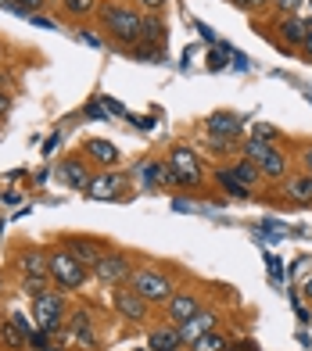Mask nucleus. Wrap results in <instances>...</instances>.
I'll return each instance as SVG.
<instances>
[{
  "label": "nucleus",
  "instance_id": "obj_1",
  "mask_svg": "<svg viewBox=\"0 0 312 351\" xmlns=\"http://www.w3.org/2000/svg\"><path fill=\"white\" fill-rule=\"evenodd\" d=\"M97 25L108 36V43L119 51H130L140 43V29H144V11L133 0H104L97 11Z\"/></svg>",
  "mask_w": 312,
  "mask_h": 351
},
{
  "label": "nucleus",
  "instance_id": "obj_2",
  "mask_svg": "<svg viewBox=\"0 0 312 351\" xmlns=\"http://www.w3.org/2000/svg\"><path fill=\"white\" fill-rule=\"evenodd\" d=\"M241 154L248 158V162L259 165V172H262V180H266V183H276V186H280V183L291 176V154H287L284 147H276V143L248 136V143L241 147Z\"/></svg>",
  "mask_w": 312,
  "mask_h": 351
},
{
  "label": "nucleus",
  "instance_id": "obj_3",
  "mask_svg": "<svg viewBox=\"0 0 312 351\" xmlns=\"http://www.w3.org/2000/svg\"><path fill=\"white\" fill-rule=\"evenodd\" d=\"M130 287L147 301L151 308H165L169 298L180 291L173 273H165V269H158V265H136V273L130 276Z\"/></svg>",
  "mask_w": 312,
  "mask_h": 351
},
{
  "label": "nucleus",
  "instance_id": "obj_4",
  "mask_svg": "<svg viewBox=\"0 0 312 351\" xmlns=\"http://www.w3.org/2000/svg\"><path fill=\"white\" fill-rule=\"evenodd\" d=\"M47 265H51L54 287H58V291H65V294H69V291H83L86 280H90V269H86L83 262H75L61 244H54L51 251H47Z\"/></svg>",
  "mask_w": 312,
  "mask_h": 351
},
{
  "label": "nucleus",
  "instance_id": "obj_5",
  "mask_svg": "<svg viewBox=\"0 0 312 351\" xmlns=\"http://www.w3.org/2000/svg\"><path fill=\"white\" fill-rule=\"evenodd\" d=\"M133 273H136V258L122 247H108L90 269V276L104 287H126Z\"/></svg>",
  "mask_w": 312,
  "mask_h": 351
},
{
  "label": "nucleus",
  "instance_id": "obj_6",
  "mask_svg": "<svg viewBox=\"0 0 312 351\" xmlns=\"http://www.w3.org/2000/svg\"><path fill=\"white\" fill-rule=\"evenodd\" d=\"M69 312H72V308H69V298H65V291H58V287L33 301V319H36V326L47 330L51 337H61V333H65Z\"/></svg>",
  "mask_w": 312,
  "mask_h": 351
},
{
  "label": "nucleus",
  "instance_id": "obj_7",
  "mask_svg": "<svg viewBox=\"0 0 312 351\" xmlns=\"http://www.w3.org/2000/svg\"><path fill=\"white\" fill-rule=\"evenodd\" d=\"M112 312L122 319V323H130V326H147V319H151L154 308L126 283V287H112Z\"/></svg>",
  "mask_w": 312,
  "mask_h": 351
},
{
  "label": "nucleus",
  "instance_id": "obj_8",
  "mask_svg": "<svg viewBox=\"0 0 312 351\" xmlns=\"http://www.w3.org/2000/svg\"><path fill=\"white\" fill-rule=\"evenodd\" d=\"M165 162H169V169H173V172L187 176V180H191L197 190L205 186V158H201L197 147H191V143H173Z\"/></svg>",
  "mask_w": 312,
  "mask_h": 351
},
{
  "label": "nucleus",
  "instance_id": "obj_9",
  "mask_svg": "<svg viewBox=\"0 0 312 351\" xmlns=\"http://www.w3.org/2000/svg\"><path fill=\"white\" fill-rule=\"evenodd\" d=\"M126 190H130V176L126 172L101 169V172H93V180L86 186V197H93V201H122Z\"/></svg>",
  "mask_w": 312,
  "mask_h": 351
},
{
  "label": "nucleus",
  "instance_id": "obj_10",
  "mask_svg": "<svg viewBox=\"0 0 312 351\" xmlns=\"http://www.w3.org/2000/svg\"><path fill=\"white\" fill-rule=\"evenodd\" d=\"M273 29L280 33V36H276V47H280V51L298 54L302 43H305V36H309V19H302V14H276Z\"/></svg>",
  "mask_w": 312,
  "mask_h": 351
},
{
  "label": "nucleus",
  "instance_id": "obj_11",
  "mask_svg": "<svg viewBox=\"0 0 312 351\" xmlns=\"http://www.w3.org/2000/svg\"><path fill=\"white\" fill-rule=\"evenodd\" d=\"M65 341L69 344H80L86 351H97L101 337H97V326H93V315L86 308H72L69 312V323H65Z\"/></svg>",
  "mask_w": 312,
  "mask_h": 351
},
{
  "label": "nucleus",
  "instance_id": "obj_12",
  "mask_svg": "<svg viewBox=\"0 0 312 351\" xmlns=\"http://www.w3.org/2000/svg\"><path fill=\"white\" fill-rule=\"evenodd\" d=\"M54 176H58V180L65 183L69 190H83V194H86V186H90V180H93V165L86 162L83 154H65V158L58 162Z\"/></svg>",
  "mask_w": 312,
  "mask_h": 351
},
{
  "label": "nucleus",
  "instance_id": "obj_13",
  "mask_svg": "<svg viewBox=\"0 0 312 351\" xmlns=\"http://www.w3.org/2000/svg\"><path fill=\"white\" fill-rule=\"evenodd\" d=\"M201 308H205V301H201L197 291H191V287H180V291L169 298V305H165V323H173V326H183L191 315H197Z\"/></svg>",
  "mask_w": 312,
  "mask_h": 351
},
{
  "label": "nucleus",
  "instance_id": "obj_14",
  "mask_svg": "<svg viewBox=\"0 0 312 351\" xmlns=\"http://www.w3.org/2000/svg\"><path fill=\"white\" fill-rule=\"evenodd\" d=\"M58 244L65 247L75 262H83L86 269H93V262H97L101 254L108 251L104 241H93V237H80V233H61V237H58Z\"/></svg>",
  "mask_w": 312,
  "mask_h": 351
},
{
  "label": "nucleus",
  "instance_id": "obj_15",
  "mask_svg": "<svg viewBox=\"0 0 312 351\" xmlns=\"http://www.w3.org/2000/svg\"><path fill=\"white\" fill-rule=\"evenodd\" d=\"M86 162L93 165V169H119V162H122V151L115 147L112 140H104V136H90V140H83V151H80Z\"/></svg>",
  "mask_w": 312,
  "mask_h": 351
},
{
  "label": "nucleus",
  "instance_id": "obj_16",
  "mask_svg": "<svg viewBox=\"0 0 312 351\" xmlns=\"http://www.w3.org/2000/svg\"><path fill=\"white\" fill-rule=\"evenodd\" d=\"M165 172H169L165 158H144V162H136V169L130 176L144 194H154V190H165Z\"/></svg>",
  "mask_w": 312,
  "mask_h": 351
},
{
  "label": "nucleus",
  "instance_id": "obj_17",
  "mask_svg": "<svg viewBox=\"0 0 312 351\" xmlns=\"http://www.w3.org/2000/svg\"><path fill=\"white\" fill-rule=\"evenodd\" d=\"M280 197H284L287 204H298V208H309L312 204V172L298 169L291 172L284 183H280Z\"/></svg>",
  "mask_w": 312,
  "mask_h": 351
},
{
  "label": "nucleus",
  "instance_id": "obj_18",
  "mask_svg": "<svg viewBox=\"0 0 312 351\" xmlns=\"http://www.w3.org/2000/svg\"><path fill=\"white\" fill-rule=\"evenodd\" d=\"M47 251H51V247H40V244L19 247V251H14V265H19V273H22V276H51Z\"/></svg>",
  "mask_w": 312,
  "mask_h": 351
},
{
  "label": "nucleus",
  "instance_id": "obj_19",
  "mask_svg": "<svg viewBox=\"0 0 312 351\" xmlns=\"http://www.w3.org/2000/svg\"><path fill=\"white\" fill-rule=\"evenodd\" d=\"M205 133L237 143V140L244 136V119H241V115H233V111H212V115L205 119Z\"/></svg>",
  "mask_w": 312,
  "mask_h": 351
},
{
  "label": "nucleus",
  "instance_id": "obj_20",
  "mask_svg": "<svg viewBox=\"0 0 312 351\" xmlns=\"http://www.w3.org/2000/svg\"><path fill=\"white\" fill-rule=\"evenodd\" d=\"M212 330H219V312L215 308H201L197 315H191L187 323L180 326V333H183V344L191 348L197 337H205V333H212Z\"/></svg>",
  "mask_w": 312,
  "mask_h": 351
},
{
  "label": "nucleus",
  "instance_id": "obj_21",
  "mask_svg": "<svg viewBox=\"0 0 312 351\" xmlns=\"http://www.w3.org/2000/svg\"><path fill=\"white\" fill-rule=\"evenodd\" d=\"M226 169L233 172V180H237L244 190H252V194H259V190H262V183H266V180H262V172H259V165H255V162H248L244 154L230 158V162H226Z\"/></svg>",
  "mask_w": 312,
  "mask_h": 351
},
{
  "label": "nucleus",
  "instance_id": "obj_22",
  "mask_svg": "<svg viewBox=\"0 0 312 351\" xmlns=\"http://www.w3.org/2000/svg\"><path fill=\"white\" fill-rule=\"evenodd\" d=\"M147 348H151V351H187L183 333H180V326H173V323L154 326V330L147 333Z\"/></svg>",
  "mask_w": 312,
  "mask_h": 351
},
{
  "label": "nucleus",
  "instance_id": "obj_23",
  "mask_svg": "<svg viewBox=\"0 0 312 351\" xmlns=\"http://www.w3.org/2000/svg\"><path fill=\"white\" fill-rule=\"evenodd\" d=\"M101 4H104V0H61L58 14L65 22H90V19H97Z\"/></svg>",
  "mask_w": 312,
  "mask_h": 351
},
{
  "label": "nucleus",
  "instance_id": "obj_24",
  "mask_svg": "<svg viewBox=\"0 0 312 351\" xmlns=\"http://www.w3.org/2000/svg\"><path fill=\"white\" fill-rule=\"evenodd\" d=\"M140 43H151V47H165L169 43V22H165V14H144Z\"/></svg>",
  "mask_w": 312,
  "mask_h": 351
},
{
  "label": "nucleus",
  "instance_id": "obj_25",
  "mask_svg": "<svg viewBox=\"0 0 312 351\" xmlns=\"http://www.w3.org/2000/svg\"><path fill=\"white\" fill-rule=\"evenodd\" d=\"M0 351H29V337L11 323V319L0 323Z\"/></svg>",
  "mask_w": 312,
  "mask_h": 351
},
{
  "label": "nucleus",
  "instance_id": "obj_26",
  "mask_svg": "<svg viewBox=\"0 0 312 351\" xmlns=\"http://www.w3.org/2000/svg\"><path fill=\"white\" fill-rule=\"evenodd\" d=\"M212 176H215V186H219V190H223L226 197H241V201H248V197H255L252 190H244V186H241L237 180H233V172H230L226 165H219V169H215Z\"/></svg>",
  "mask_w": 312,
  "mask_h": 351
},
{
  "label": "nucleus",
  "instance_id": "obj_27",
  "mask_svg": "<svg viewBox=\"0 0 312 351\" xmlns=\"http://www.w3.org/2000/svg\"><path fill=\"white\" fill-rule=\"evenodd\" d=\"M230 344H233V341L226 337L223 330H212V333H205V337H197L187 351H230Z\"/></svg>",
  "mask_w": 312,
  "mask_h": 351
},
{
  "label": "nucleus",
  "instance_id": "obj_28",
  "mask_svg": "<svg viewBox=\"0 0 312 351\" xmlns=\"http://www.w3.org/2000/svg\"><path fill=\"white\" fill-rule=\"evenodd\" d=\"M205 154H212V158H237L241 151H237V143H233V140L205 133Z\"/></svg>",
  "mask_w": 312,
  "mask_h": 351
},
{
  "label": "nucleus",
  "instance_id": "obj_29",
  "mask_svg": "<svg viewBox=\"0 0 312 351\" xmlns=\"http://www.w3.org/2000/svg\"><path fill=\"white\" fill-rule=\"evenodd\" d=\"M252 140H266V143H284V130H276L273 122H255L252 125Z\"/></svg>",
  "mask_w": 312,
  "mask_h": 351
},
{
  "label": "nucleus",
  "instance_id": "obj_30",
  "mask_svg": "<svg viewBox=\"0 0 312 351\" xmlns=\"http://www.w3.org/2000/svg\"><path fill=\"white\" fill-rule=\"evenodd\" d=\"M162 51L165 47H151V43H136V47H130V58H136V61H151V65H158L162 61Z\"/></svg>",
  "mask_w": 312,
  "mask_h": 351
},
{
  "label": "nucleus",
  "instance_id": "obj_31",
  "mask_svg": "<svg viewBox=\"0 0 312 351\" xmlns=\"http://www.w3.org/2000/svg\"><path fill=\"white\" fill-rule=\"evenodd\" d=\"M298 8H305V0H269L273 14H298Z\"/></svg>",
  "mask_w": 312,
  "mask_h": 351
},
{
  "label": "nucleus",
  "instance_id": "obj_32",
  "mask_svg": "<svg viewBox=\"0 0 312 351\" xmlns=\"http://www.w3.org/2000/svg\"><path fill=\"white\" fill-rule=\"evenodd\" d=\"M237 11H244V14H259V11H269V0H230Z\"/></svg>",
  "mask_w": 312,
  "mask_h": 351
},
{
  "label": "nucleus",
  "instance_id": "obj_33",
  "mask_svg": "<svg viewBox=\"0 0 312 351\" xmlns=\"http://www.w3.org/2000/svg\"><path fill=\"white\" fill-rule=\"evenodd\" d=\"M54 341H51V333H47V330H33V333H29V351H47V348H51Z\"/></svg>",
  "mask_w": 312,
  "mask_h": 351
},
{
  "label": "nucleus",
  "instance_id": "obj_34",
  "mask_svg": "<svg viewBox=\"0 0 312 351\" xmlns=\"http://www.w3.org/2000/svg\"><path fill=\"white\" fill-rule=\"evenodd\" d=\"M8 4H11L14 11H25V14H36V11H43V8H51L47 0H8Z\"/></svg>",
  "mask_w": 312,
  "mask_h": 351
},
{
  "label": "nucleus",
  "instance_id": "obj_35",
  "mask_svg": "<svg viewBox=\"0 0 312 351\" xmlns=\"http://www.w3.org/2000/svg\"><path fill=\"white\" fill-rule=\"evenodd\" d=\"M133 4L144 14H165L169 11V0H133Z\"/></svg>",
  "mask_w": 312,
  "mask_h": 351
},
{
  "label": "nucleus",
  "instance_id": "obj_36",
  "mask_svg": "<svg viewBox=\"0 0 312 351\" xmlns=\"http://www.w3.org/2000/svg\"><path fill=\"white\" fill-rule=\"evenodd\" d=\"M8 319H11V323H14V326H19L22 333H25V337H29V333H33V330H36V323H33V315H25V312H11Z\"/></svg>",
  "mask_w": 312,
  "mask_h": 351
},
{
  "label": "nucleus",
  "instance_id": "obj_37",
  "mask_svg": "<svg viewBox=\"0 0 312 351\" xmlns=\"http://www.w3.org/2000/svg\"><path fill=\"white\" fill-rule=\"evenodd\" d=\"M298 58H302V61H309V65H312V19H309V36H305V43H302Z\"/></svg>",
  "mask_w": 312,
  "mask_h": 351
},
{
  "label": "nucleus",
  "instance_id": "obj_38",
  "mask_svg": "<svg viewBox=\"0 0 312 351\" xmlns=\"http://www.w3.org/2000/svg\"><path fill=\"white\" fill-rule=\"evenodd\" d=\"M298 162H302L305 172H312V143H305V147L298 151Z\"/></svg>",
  "mask_w": 312,
  "mask_h": 351
},
{
  "label": "nucleus",
  "instance_id": "obj_39",
  "mask_svg": "<svg viewBox=\"0 0 312 351\" xmlns=\"http://www.w3.org/2000/svg\"><path fill=\"white\" fill-rule=\"evenodd\" d=\"M230 351H259L255 341H237V344H230Z\"/></svg>",
  "mask_w": 312,
  "mask_h": 351
},
{
  "label": "nucleus",
  "instance_id": "obj_40",
  "mask_svg": "<svg viewBox=\"0 0 312 351\" xmlns=\"http://www.w3.org/2000/svg\"><path fill=\"white\" fill-rule=\"evenodd\" d=\"M302 298H305V301H312V273L302 280Z\"/></svg>",
  "mask_w": 312,
  "mask_h": 351
},
{
  "label": "nucleus",
  "instance_id": "obj_41",
  "mask_svg": "<svg viewBox=\"0 0 312 351\" xmlns=\"http://www.w3.org/2000/svg\"><path fill=\"white\" fill-rule=\"evenodd\" d=\"M8 108H11V97H8V93H4V90H0V119H4V115H8Z\"/></svg>",
  "mask_w": 312,
  "mask_h": 351
},
{
  "label": "nucleus",
  "instance_id": "obj_42",
  "mask_svg": "<svg viewBox=\"0 0 312 351\" xmlns=\"http://www.w3.org/2000/svg\"><path fill=\"white\" fill-rule=\"evenodd\" d=\"M47 351H72V348H69V344H58V341H54V344L47 348Z\"/></svg>",
  "mask_w": 312,
  "mask_h": 351
},
{
  "label": "nucleus",
  "instance_id": "obj_43",
  "mask_svg": "<svg viewBox=\"0 0 312 351\" xmlns=\"http://www.w3.org/2000/svg\"><path fill=\"white\" fill-rule=\"evenodd\" d=\"M0 291H4V273H0Z\"/></svg>",
  "mask_w": 312,
  "mask_h": 351
},
{
  "label": "nucleus",
  "instance_id": "obj_44",
  "mask_svg": "<svg viewBox=\"0 0 312 351\" xmlns=\"http://www.w3.org/2000/svg\"><path fill=\"white\" fill-rule=\"evenodd\" d=\"M47 4H51V8H54V4H61V0H47Z\"/></svg>",
  "mask_w": 312,
  "mask_h": 351
},
{
  "label": "nucleus",
  "instance_id": "obj_45",
  "mask_svg": "<svg viewBox=\"0 0 312 351\" xmlns=\"http://www.w3.org/2000/svg\"><path fill=\"white\" fill-rule=\"evenodd\" d=\"M0 54H4V43H0Z\"/></svg>",
  "mask_w": 312,
  "mask_h": 351
},
{
  "label": "nucleus",
  "instance_id": "obj_46",
  "mask_svg": "<svg viewBox=\"0 0 312 351\" xmlns=\"http://www.w3.org/2000/svg\"><path fill=\"white\" fill-rule=\"evenodd\" d=\"M305 4H309V8H312V0H305Z\"/></svg>",
  "mask_w": 312,
  "mask_h": 351
}]
</instances>
